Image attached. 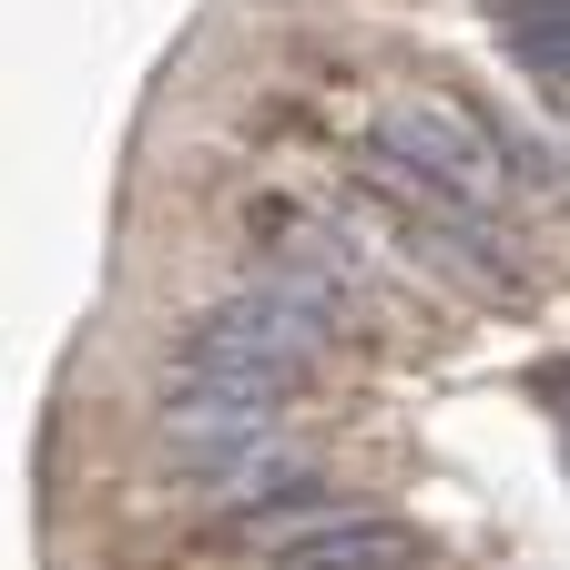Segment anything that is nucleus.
Here are the masks:
<instances>
[{"mask_svg": "<svg viewBox=\"0 0 570 570\" xmlns=\"http://www.w3.org/2000/svg\"><path fill=\"white\" fill-rule=\"evenodd\" d=\"M316 346H326V316L275 296V285H245V296L204 306L174 346V377H265V387H306L316 377Z\"/></svg>", "mask_w": 570, "mask_h": 570, "instance_id": "1", "label": "nucleus"}, {"mask_svg": "<svg viewBox=\"0 0 570 570\" xmlns=\"http://www.w3.org/2000/svg\"><path fill=\"white\" fill-rule=\"evenodd\" d=\"M367 164L417 174V184H439V194H459V204H499V184L520 174V164L499 154L459 102H439V92H397V102L367 122Z\"/></svg>", "mask_w": 570, "mask_h": 570, "instance_id": "2", "label": "nucleus"}, {"mask_svg": "<svg viewBox=\"0 0 570 570\" xmlns=\"http://www.w3.org/2000/svg\"><path fill=\"white\" fill-rule=\"evenodd\" d=\"M285 397L296 387H265V377H174L164 387V439H174V459L285 439Z\"/></svg>", "mask_w": 570, "mask_h": 570, "instance_id": "3", "label": "nucleus"}, {"mask_svg": "<svg viewBox=\"0 0 570 570\" xmlns=\"http://www.w3.org/2000/svg\"><path fill=\"white\" fill-rule=\"evenodd\" d=\"M417 560H428V540L387 510H336L275 550V570H417Z\"/></svg>", "mask_w": 570, "mask_h": 570, "instance_id": "4", "label": "nucleus"}, {"mask_svg": "<svg viewBox=\"0 0 570 570\" xmlns=\"http://www.w3.org/2000/svg\"><path fill=\"white\" fill-rule=\"evenodd\" d=\"M489 31L510 41V61H530L540 82H570V0H489Z\"/></svg>", "mask_w": 570, "mask_h": 570, "instance_id": "5", "label": "nucleus"}]
</instances>
